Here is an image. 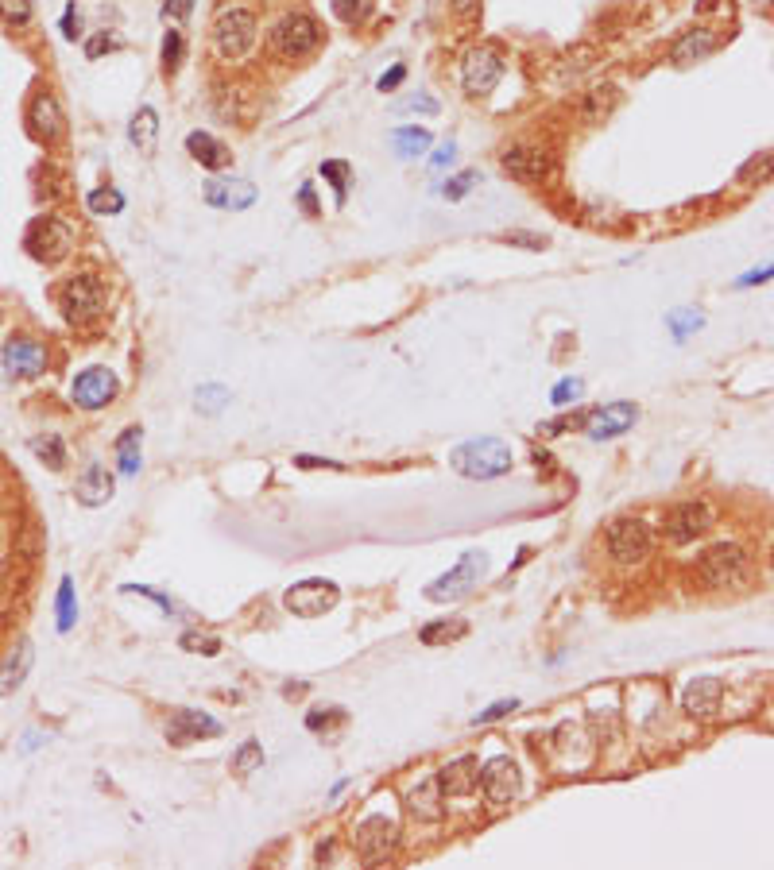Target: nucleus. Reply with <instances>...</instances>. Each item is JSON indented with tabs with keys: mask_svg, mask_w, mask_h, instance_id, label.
Returning a JSON list of instances; mask_svg holds the SVG:
<instances>
[{
	"mask_svg": "<svg viewBox=\"0 0 774 870\" xmlns=\"http://www.w3.org/2000/svg\"><path fill=\"white\" fill-rule=\"evenodd\" d=\"M28 252L35 256V260H43V263H59L70 248H74V232H70V225H62L59 217H43V221H35L28 232Z\"/></svg>",
	"mask_w": 774,
	"mask_h": 870,
	"instance_id": "obj_9",
	"label": "nucleus"
},
{
	"mask_svg": "<svg viewBox=\"0 0 774 870\" xmlns=\"http://www.w3.org/2000/svg\"><path fill=\"white\" fill-rule=\"evenodd\" d=\"M480 789H484V797L492 801V805H511L515 797H519V766H515V758H488L484 766H480Z\"/></svg>",
	"mask_w": 774,
	"mask_h": 870,
	"instance_id": "obj_10",
	"label": "nucleus"
},
{
	"mask_svg": "<svg viewBox=\"0 0 774 870\" xmlns=\"http://www.w3.org/2000/svg\"><path fill=\"white\" fill-rule=\"evenodd\" d=\"M0 20L12 28H28L31 24V0H0Z\"/></svg>",
	"mask_w": 774,
	"mask_h": 870,
	"instance_id": "obj_39",
	"label": "nucleus"
},
{
	"mask_svg": "<svg viewBox=\"0 0 774 870\" xmlns=\"http://www.w3.org/2000/svg\"><path fill=\"white\" fill-rule=\"evenodd\" d=\"M78 503H86V507H101V503H109L113 492H117V480H113V472L105 468V464H90L82 476H78Z\"/></svg>",
	"mask_w": 774,
	"mask_h": 870,
	"instance_id": "obj_22",
	"label": "nucleus"
},
{
	"mask_svg": "<svg viewBox=\"0 0 774 870\" xmlns=\"http://www.w3.org/2000/svg\"><path fill=\"white\" fill-rule=\"evenodd\" d=\"M0 360H4V372H8L12 379L16 376L31 379L47 368V348L39 345L35 337H12V341H4Z\"/></svg>",
	"mask_w": 774,
	"mask_h": 870,
	"instance_id": "obj_14",
	"label": "nucleus"
},
{
	"mask_svg": "<svg viewBox=\"0 0 774 870\" xmlns=\"http://www.w3.org/2000/svg\"><path fill=\"white\" fill-rule=\"evenodd\" d=\"M391 147H395V155L399 159H418V155H426V147H430V132L426 128H395L391 132Z\"/></svg>",
	"mask_w": 774,
	"mask_h": 870,
	"instance_id": "obj_28",
	"label": "nucleus"
},
{
	"mask_svg": "<svg viewBox=\"0 0 774 870\" xmlns=\"http://www.w3.org/2000/svg\"><path fill=\"white\" fill-rule=\"evenodd\" d=\"M186 151L202 163V167H209V171H221V167H229V147L221 144L217 136H209V132H190L186 136Z\"/></svg>",
	"mask_w": 774,
	"mask_h": 870,
	"instance_id": "obj_26",
	"label": "nucleus"
},
{
	"mask_svg": "<svg viewBox=\"0 0 774 870\" xmlns=\"http://www.w3.org/2000/svg\"><path fill=\"white\" fill-rule=\"evenodd\" d=\"M337 584L333 580H322V577H314V580H298V584H291L287 592H283V608L291 611V615H298V619H318V615H326L333 604H337Z\"/></svg>",
	"mask_w": 774,
	"mask_h": 870,
	"instance_id": "obj_6",
	"label": "nucleus"
},
{
	"mask_svg": "<svg viewBox=\"0 0 774 870\" xmlns=\"http://www.w3.org/2000/svg\"><path fill=\"white\" fill-rule=\"evenodd\" d=\"M128 136H132V144L140 147V151H155V136H159V116H155V109L144 105L140 113L132 116Z\"/></svg>",
	"mask_w": 774,
	"mask_h": 870,
	"instance_id": "obj_30",
	"label": "nucleus"
},
{
	"mask_svg": "<svg viewBox=\"0 0 774 870\" xmlns=\"http://www.w3.org/2000/svg\"><path fill=\"white\" fill-rule=\"evenodd\" d=\"M322 174L333 182L337 202H345V190H349V167H345V163H322Z\"/></svg>",
	"mask_w": 774,
	"mask_h": 870,
	"instance_id": "obj_45",
	"label": "nucleus"
},
{
	"mask_svg": "<svg viewBox=\"0 0 774 870\" xmlns=\"http://www.w3.org/2000/svg\"><path fill=\"white\" fill-rule=\"evenodd\" d=\"M666 325H670V333H674V341H685L689 333H697V329L705 325V318H701L697 310H674V314L666 318Z\"/></svg>",
	"mask_w": 774,
	"mask_h": 870,
	"instance_id": "obj_34",
	"label": "nucleus"
},
{
	"mask_svg": "<svg viewBox=\"0 0 774 870\" xmlns=\"http://www.w3.org/2000/svg\"><path fill=\"white\" fill-rule=\"evenodd\" d=\"M179 646H182V650H190V654H206V658L221 654V638H217V635H202V631H186V635L179 638Z\"/></svg>",
	"mask_w": 774,
	"mask_h": 870,
	"instance_id": "obj_36",
	"label": "nucleus"
},
{
	"mask_svg": "<svg viewBox=\"0 0 774 870\" xmlns=\"http://www.w3.org/2000/svg\"><path fill=\"white\" fill-rule=\"evenodd\" d=\"M140 437H144L140 426H128L117 441V461H120V472H124V476H136L140 464H144V457H140Z\"/></svg>",
	"mask_w": 774,
	"mask_h": 870,
	"instance_id": "obj_29",
	"label": "nucleus"
},
{
	"mask_svg": "<svg viewBox=\"0 0 774 870\" xmlns=\"http://www.w3.org/2000/svg\"><path fill=\"white\" fill-rule=\"evenodd\" d=\"M31 662H35V650H31V642H16L12 650H8V658L0 662V696L16 693L24 681H28L31 673Z\"/></svg>",
	"mask_w": 774,
	"mask_h": 870,
	"instance_id": "obj_23",
	"label": "nucleus"
},
{
	"mask_svg": "<svg viewBox=\"0 0 774 870\" xmlns=\"http://www.w3.org/2000/svg\"><path fill=\"white\" fill-rule=\"evenodd\" d=\"M477 178H480L477 171H461V174H453V178H449V182H446V190H442V194H446L449 202H461V198H465V194H469V190L477 186Z\"/></svg>",
	"mask_w": 774,
	"mask_h": 870,
	"instance_id": "obj_41",
	"label": "nucleus"
},
{
	"mask_svg": "<svg viewBox=\"0 0 774 870\" xmlns=\"http://www.w3.org/2000/svg\"><path fill=\"white\" fill-rule=\"evenodd\" d=\"M581 395H585V383H581V379H562V383L550 391V403L573 406V403H581Z\"/></svg>",
	"mask_w": 774,
	"mask_h": 870,
	"instance_id": "obj_40",
	"label": "nucleus"
},
{
	"mask_svg": "<svg viewBox=\"0 0 774 870\" xmlns=\"http://www.w3.org/2000/svg\"><path fill=\"white\" fill-rule=\"evenodd\" d=\"M612 101H616V89H593L585 116H589V120H596L600 113H608V109H612Z\"/></svg>",
	"mask_w": 774,
	"mask_h": 870,
	"instance_id": "obj_46",
	"label": "nucleus"
},
{
	"mask_svg": "<svg viewBox=\"0 0 774 870\" xmlns=\"http://www.w3.org/2000/svg\"><path fill=\"white\" fill-rule=\"evenodd\" d=\"M124 592H132V596H148V600H155V604L167 611V615H182V608L175 604V600H171V596L155 592V588H148V584H124Z\"/></svg>",
	"mask_w": 774,
	"mask_h": 870,
	"instance_id": "obj_42",
	"label": "nucleus"
},
{
	"mask_svg": "<svg viewBox=\"0 0 774 870\" xmlns=\"http://www.w3.org/2000/svg\"><path fill=\"white\" fill-rule=\"evenodd\" d=\"M391 109H395V113H426V116H434V113H438V101L418 93V97H403V101H395Z\"/></svg>",
	"mask_w": 774,
	"mask_h": 870,
	"instance_id": "obj_43",
	"label": "nucleus"
},
{
	"mask_svg": "<svg viewBox=\"0 0 774 870\" xmlns=\"http://www.w3.org/2000/svg\"><path fill=\"white\" fill-rule=\"evenodd\" d=\"M635 422H639V406L635 403H604L585 418V434L593 441H604V437L627 434Z\"/></svg>",
	"mask_w": 774,
	"mask_h": 870,
	"instance_id": "obj_16",
	"label": "nucleus"
},
{
	"mask_svg": "<svg viewBox=\"0 0 774 870\" xmlns=\"http://www.w3.org/2000/svg\"><path fill=\"white\" fill-rule=\"evenodd\" d=\"M333 720H345V712H341V708H318V712L306 716V727H310V731H322V727H329Z\"/></svg>",
	"mask_w": 774,
	"mask_h": 870,
	"instance_id": "obj_48",
	"label": "nucleus"
},
{
	"mask_svg": "<svg viewBox=\"0 0 774 870\" xmlns=\"http://www.w3.org/2000/svg\"><path fill=\"white\" fill-rule=\"evenodd\" d=\"M453 155H457V144H453V140H446V144L434 151L430 167H434V171H442V167H449V163H453Z\"/></svg>",
	"mask_w": 774,
	"mask_h": 870,
	"instance_id": "obj_51",
	"label": "nucleus"
},
{
	"mask_svg": "<svg viewBox=\"0 0 774 870\" xmlns=\"http://www.w3.org/2000/svg\"><path fill=\"white\" fill-rule=\"evenodd\" d=\"M453 8H457L461 16H473V12H477V0H453Z\"/></svg>",
	"mask_w": 774,
	"mask_h": 870,
	"instance_id": "obj_58",
	"label": "nucleus"
},
{
	"mask_svg": "<svg viewBox=\"0 0 774 870\" xmlns=\"http://www.w3.org/2000/svg\"><path fill=\"white\" fill-rule=\"evenodd\" d=\"M62 35H66V39H78V4L66 8V16H62Z\"/></svg>",
	"mask_w": 774,
	"mask_h": 870,
	"instance_id": "obj_53",
	"label": "nucleus"
},
{
	"mask_svg": "<svg viewBox=\"0 0 774 870\" xmlns=\"http://www.w3.org/2000/svg\"><path fill=\"white\" fill-rule=\"evenodd\" d=\"M449 464L465 480H496V476H507L515 461L500 437H473L449 453Z\"/></svg>",
	"mask_w": 774,
	"mask_h": 870,
	"instance_id": "obj_1",
	"label": "nucleus"
},
{
	"mask_svg": "<svg viewBox=\"0 0 774 870\" xmlns=\"http://www.w3.org/2000/svg\"><path fill=\"white\" fill-rule=\"evenodd\" d=\"M442 805H446V797L434 778H422L415 789H407V812L415 820H442V812H446Z\"/></svg>",
	"mask_w": 774,
	"mask_h": 870,
	"instance_id": "obj_25",
	"label": "nucleus"
},
{
	"mask_svg": "<svg viewBox=\"0 0 774 870\" xmlns=\"http://www.w3.org/2000/svg\"><path fill=\"white\" fill-rule=\"evenodd\" d=\"M198 410L202 414H221L225 410V403H229V391L221 387V383H209V387H198Z\"/></svg>",
	"mask_w": 774,
	"mask_h": 870,
	"instance_id": "obj_37",
	"label": "nucleus"
},
{
	"mask_svg": "<svg viewBox=\"0 0 774 870\" xmlns=\"http://www.w3.org/2000/svg\"><path fill=\"white\" fill-rule=\"evenodd\" d=\"M709 526H713V511L705 503H678V507L666 511V538L678 542V546L697 542Z\"/></svg>",
	"mask_w": 774,
	"mask_h": 870,
	"instance_id": "obj_13",
	"label": "nucleus"
},
{
	"mask_svg": "<svg viewBox=\"0 0 774 870\" xmlns=\"http://www.w3.org/2000/svg\"><path fill=\"white\" fill-rule=\"evenodd\" d=\"M28 124H31V132H35L43 144H55V140L62 136V124H66V116H62L59 97H55L51 89H39V93L31 97Z\"/></svg>",
	"mask_w": 774,
	"mask_h": 870,
	"instance_id": "obj_17",
	"label": "nucleus"
},
{
	"mask_svg": "<svg viewBox=\"0 0 774 870\" xmlns=\"http://www.w3.org/2000/svg\"><path fill=\"white\" fill-rule=\"evenodd\" d=\"M190 8H194V0H167V4H163V16H167V20H186Z\"/></svg>",
	"mask_w": 774,
	"mask_h": 870,
	"instance_id": "obj_50",
	"label": "nucleus"
},
{
	"mask_svg": "<svg viewBox=\"0 0 774 870\" xmlns=\"http://www.w3.org/2000/svg\"><path fill=\"white\" fill-rule=\"evenodd\" d=\"M256 16L248 8H225L217 20H213V47L221 58H244L248 47L256 43Z\"/></svg>",
	"mask_w": 774,
	"mask_h": 870,
	"instance_id": "obj_4",
	"label": "nucleus"
},
{
	"mask_svg": "<svg viewBox=\"0 0 774 870\" xmlns=\"http://www.w3.org/2000/svg\"><path fill=\"white\" fill-rule=\"evenodd\" d=\"M93 213H101V217H109V213H120L124 209V194L120 190H109V186H101V190H93L90 198H86Z\"/></svg>",
	"mask_w": 774,
	"mask_h": 870,
	"instance_id": "obj_35",
	"label": "nucleus"
},
{
	"mask_svg": "<svg viewBox=\"0 0 774 870\" xmlns=\"http://www.w3.org/2000/svg\"><path fill=\"white\" fill-rule=\"evenodd\" d=\"M206 202L213 205V209L240 213V209H248V205L256 202V186H252L248 178H209Z\"/></svg>",
	"mask_w": 774,
	"mask_h": 870,
	"instance_id": "obj_18",
	"label": "nucleus"
},
{
	"mask_svg": "<svg viewBox=\"0 0 774 870\" xmlns=\"http://www.w3.org/2000/svg\"><path fill=\"white\" fill-rule=\"evenodd\" d=\"M434 782H438V789H442V797H469V793H477L480 762L473 758V754H465V758H457V762L442 766V774H438Z\"/></svg>",
	"mask_w": 774,
	"mask_h": 870,
	"instance_id": "obj_20",
	"label": "nucleus"
},
{
	"mask_svg": "<svg viewBox=\"0 0 774 870\" xmlns=\"http://www.w3.org/2000/svg\"><path fill=\"white\" fill-rule=\"evenodd\" d=\"M500 78H504V58L496 55L492 47H477L461 62V86H465L469 97L492 93V89L500 86Z\"/></svg>",
	"mask_w": 774,
	"mask_h": 870,
	"instance_id": "obj_8",
	"label": "nucleus"
},
{
	"mask_svg": "<svg viewBox=\"0 0 774 870\" xmlns=\"http://www.w3.org/2000/svg\"><path fill=\"white\" fill-rule=\"evenodd\" d=\"M713 51H716L713 31H689V35H682V39L674 43L670 58H674V62H682V66H689V62H697V58L713 55Z\"/></svg>",
	"mask_w": 774,
	"mask_h": 870,
	"instance_id": "obj_27",
	"label": "nucleus"
},
{
	"mask_svg": "<svg viewBox=\"0 0 774 870\" xmlns=\"http://www.w3.org/2000/svg\"><path fill=\"white\" fill-rule=\"evenodd\" d=\"M318 43H322V28L306 12H291L271 28V47L283 58H306L310 51H318Z\"/></svg>",
	"mask_w": 774,
	"mask_h": 870,
	"instance_id": "obj_5",
	"label": "nucleus"
},
{
	"mask_svg": "<svg viewBox=\"0 0 774 870\" xmlns=\"http://www.w3.org/2000/svg\"><path fill=\"white\" fill-rule=\"evenodd\" d=\"M608 553L620 565H639L651 553V526L643 519H616L608 526Z\"/></svg>",
	"mask_w": 774,
	"mask_h": 870,
	"instance_id": "obj_7",
	"label": "nucleus"
},
{
	"mask_svg": "<svg viewBox=\"0 0 774 870\" xmlns=\"http://www.w3.org/2000/svg\"><path fill=\"white\" fill-rule=\"evenodd\" d=\"M395 836H399V824L391 816H368L353 828V847L364 859H384L395 847Z\"/></svg>",
	"mask_w": 774,
	"mask_h": 870,
	"instance_id": "obj_15",
	"label": "nucleus"
},
{
	"mask_svg": "<svg viewBox=\"0 0 774 870\" xmlns=\"http://www.w3.org/2000/svg\"><path fill=\"white\" fill-rule=\"evenodd\" d=\"M488 573V553L484 550H469L449 573H442L438 580H430L426 584V600H434V604H449V600H465L473 588H477L480 580Z\"/></svg>",
	"mask_w": 774,
	"mask_h": 870,
	"instance_id": "obj_2",
	"label": "nucleus"
},
{
	"mask_svg": "<svg viewBox=\"0 0 774 870\" xmlns=\"http://www.w3.org/2000/svg\"><path fill=\"white\" fill-rule=\"evenodd\" d=\"M28 449L39 457V461L47 464V468H62L66 464V445H62L59 434H39L28 441Z\"/></svg>",
	"mask_w": 774,
	"mask_h": 870,
	"instance_id": "obj_31",
	"label": "nucleus"
},
{
	"mask_svg": "<svg viewBox=\"0 0 774 870\" xmlns=\"http://www.w3.org/2000/svg\"><path fill=\"white\" fill-rule=\"evenodd\" d=\"M78 619V608H74V580L62 577L59 584V631H70Z\"/></svg>",
	"mask_w": 774,
	"mask_h": 870,
	"instance_id": "obj_38",
	"label": "nucleus"
},
{
	"mask_svg": "<svg viewBox=\"0 0 774 870\" xmlns=\"http://www.w3.org/2000/svg\"><path fill=\"white\" fill-rule=\"evenodd\" d=\"M771 279V267H763V271H751L747 279H740V287H755V283H767Z\"/></svg>",
	"mask_w": 774,
	"mask_h": 870,
	"instance_id": "obj_56",
	"label": "nucleus"
},
{
	"mask_svg": "<svg viewBox=\"0 0 774 870\" xmlns=\"http://www.w3.org/2000/svg\"><path fill=\"white\" fill-rule=\"evenodd\" d=\"M117 391H120V383L109 368H86L82 376L74 379L70 399H74V406H82V410H101V406H109L117 399Z\"/></svg>",
	"mask_w": 774,
	"mask_h": 870,
	"instance_id": "obj_11",
	"label": "nucleus"
},
{
	"mask_svg": "<svg viewBox=\"0 0 774 870\" xmlns=\"http://www.w3.org/2000/svg\"><path fill=\"white\" fill-rule=\"evenodd\" d=\"M500 163H504V171L511 174V178H519V182H542V178L550 174V155H546L542 147H527V144L507 147Z\"/></svg>",
	"mask_w": 774,
	"mask_h": 870,
	"instance_id": "obj_19",
	"label": "nucleus"
},
{
	"mask_svg": "<svg viewBox=\"0 0 774 870\" xmlns=\"http://www.w3.org/2000/svg\"><path fill=\"white\" fill-rule=\"evenodd\" d=\"M179 58H182V31L171 28L167 35H163V66H167V70H175V66H179Z\"/></svg>",
	"mask_w": 774,
	"mask_h": 870,
	"instance_id": "obj_44",
	"label": "nucleus"
},
{
	"mask_svg": "<svg viewBox=\"0 0 774 870\" xmlns=\"http://www.w3.org/2000/svg\"><path fill=\"white\" fill-rule=\"evenodd\" d=\"M295 464H302V468H341L337 461H318V457H295Z\"/></svg>",
	"mask_w": 774,
	"mask_h": 870,
	"instance_id": "obj_57",
	"label": "nucleus"
},
{
	"mask_svg": "<svg viewBox=\"0 0 774 870\" xmlns=\"http://www.w3.org/2000/svg\"><path fill=\"white\" fill-rule=\"evenodd\" d=\"M403 78H407V66H395L391 74H384V78H380V93H391V89L399 86Z\"/></svg>",
	"mask_w": 774,
	"mask_h": 870,
	"instance_id": "obj_54",
	"label": "nucleus"
},
{
	"mask_svg": "<svg viewBox=\"0 0 774 870\" xmlns=\"http://www.w3.org/2000/svg\"><path fill=\"white\" fill-rule=\"evenodd\" d=\"M515 708H519V700H515V696H511V700H496L492 708H484V712H480L473 724H492V720H500V716H507V712H515Z\"/></svg>",
	"mask_w": 774,
	"mask_h": 870,
	"instance_id": "obj_47",
	"label": "nucleus"
},
{
	"mask_svg": "<svg viewBox=\"0 0 774 870\" xmlns=\"http://www.w3.org/2000/svg\"><path fill=\"white\" fill-rule=\"evenodd\" d=\"M500 240H504V244H523V248H531V252H542V248H546V236H535V232H504Z\"/></svg>",
	"mask_w": 774,
	"mask_h": 870,
	"instance_id": "obj_49",
	"label": "nucleus"
},
{
	"mask_svg": "<svg viewBox=\"0 0 774 870\" xmlns=\"http://www.w3.org/2000/svg\"><path fill=\"white\" fill-rule=\"evenodd\" d=\"M469 635V623L465 619H446V623H434V627H422V642L434 646V642H453V638Z\"/></svg>",
	"mask_w": 774,
	"mask_h": 870,
	"instance_id": "obj_32",
	"label": "nucleus"
},
{
	"mask_svg": "<svg viewBox=\"0 0 774 870\" xmlns=\"http://www.w3.org/2000/svg\"><path fill=\"white\" fill-rule=\"evenodd\" d=\"M260 766H264V747H260L256 739L240 743V751L233 754V774H252V770H260Z\"/></svg>",
	"mask_w": 774,
	"mask_h": 870,
	"instance_id": "obj_33",
	"label": "nucleus"
},
{
	"mask_svg": "<svg viewBox=\"0 0 774 870\" xmlns=\"http://www.w3.org/2000/svg\"><path fill=\"white\" fill-rule=\"evenodd\" d=\"M720 696H724L720 681H716V677H701V681H693V685L685 689L682 704H685V712H689V716H701V720H709V716H716V712H720Z\"/></svg>",
	"mask_w": 774,
	"mask_h": 870,
	"instance_id": "obj_24",
	"label": "nucleus"
},
{
	"mask_svg": "<svg viewBox=\"0 0 774 870\" xmlns=\"http://www.w3.org/2000/svg\"><path fill=\"white\" fill-rule=\"evenodd\" d=\"M701 577L713 588H728V584H740L747 577V553L740 546H716L705 553L701 561Z\"/></svg>",
	"mask_w": 774,
	"mask_h": 870,
	"instance_id": "obj_12",
	"label": "nucleus"
},
{
	"mask_svg": "<svg viewBox=\"0 0 774 870\" xmlns=\"http://www.w3.org/2000/svg\"><path fill=\"white\" fill-rule=\"evenodd\" d=\"M202 735H221V724L217 720H209L206 712H194V708H179L175 716H171V724H167V739L171 743H194V739H202Z\"/></svg>",
	"mask_w": 774,
	"mask_h": 870,
	"instance_id": "obj_21",
	"label": "nucleus"
},
{
	"mask_svg": "<svg viewBox=\"0 0 774 870\" xmlns=\"http://www.w3.org/2000/svg\"><path fill=\"white\" fill-rule=\"evenodd\" d=\"M113 47H117V43H113V39H109V35H105V31H101V35H93L90 43H86V58H97V55H105V51H113Z\"/></svg>",
	"mask_w": 774,
	"mask_h": 870,
	"instance_id": "obj_52",
	"label": "nucleus"
},
{
	"mask_svg": "<svg viewBox=\"0 0 774 870\" xmlns=\"http://www.w3.org/2000/svg\"><path fill=\"white\" fill-rule=\"evenodd\" d=\"M298 205L310 213V217H318V202H314V186H302V194H298Z\"/></svg>",
	"mask_w": 774,
	"mask_h": 870,
	"instance_id": "obj_55",
	"label": "nucleus"
},
{
	"mask_svg": "<svg viewBox=\"0 0 774 870\" xmlns=\"http://www.w3.org/2000/svg\"><path fill=\"white\" fill-rule=\"evenodd\" d=\"M59 306L66 321H74V325H86V321L101 318V310H105V287H101V279L90 275V271H82V275H70L59 290Z\"/></svg>",
	"mask_w": 774,
	"mask_h": 870,
	"instance_id": "obj_3",
	"label": "nucleus"
}]
</instances>
